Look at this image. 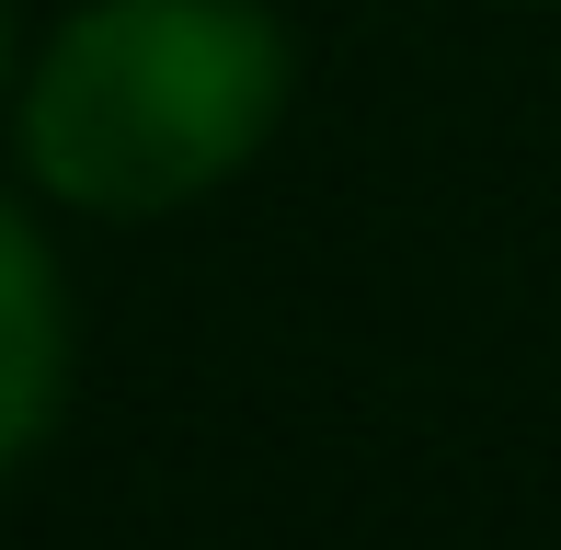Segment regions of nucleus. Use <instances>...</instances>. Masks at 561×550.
Returning a JSON list of instances; mask_svg holds the SVG:
<instances>
[{"mask_svg": "<svg viewBox=\"0 0 561 550\" xmlns=\"http://www.w3.org/2000/svg\"><path fill=\"white\" fill-rule=\"evenodd\" d=\"M287 35L264 0H92L23 81V161L58 207L172 218L275 138Z\"/></svg>", "mask_w": 561, "mask_h": 550, "instance_id": "f257e3e1", "label": "nucleus"}, {"mask_svg": "<svg viewBox=\"0 0 561 550\" xmlns=\"http://www.w3.org/2000/svg\"><path fill=\"white\" fill-rule=\"evenodd\" d=\"M69 379V321H58V275H46V241L0 207V482L23 470V447L46 436Z\"/></svg>", "mask_w": 561, "mask_h": 550, "instance_id": "f03ea898", "label": "nucleus"}, {"mask_svg": "<svg viewBox=\"0 0 561 550\" xmlns=\"http://www.w3.org/2000/svg\"><path fill=\"white\" fill-rule=\"evenodd\" d=\"M0 92H12V0H0Z\"/></svg>", "mask_w": 561, "mask_h": 550, "instance_id": "7ed1b4c3", "label": "nucleus"}]
</instances>
